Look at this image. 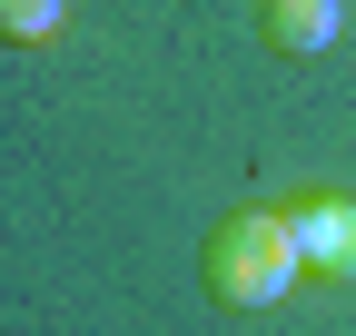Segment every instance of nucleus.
I'll return each instance as SVG.
<instances>
[{
  "label": "nucleus",
  "mask_w": 356,
  "mask_h": 336,
  "mask_svg": "<svg viewBox=\"0 0 356 336\" xmlns=\"http://www.w3.org/2000/svg\"><path fill=\"white\" fill-rule=\"evenodd\" d=\"M257 30H267V50H337V30H346V0H267L257 10Z\"/></svg>",
  "instance_id": "nucleus-3"
},
{
  "label": "nucleus",
  "mask_w": 356,
  "mask_h": 336,
  "mask_svg": "<svg viewBox=\"0 0 356 336\" xmlns=\"http://www.w3.org/2000/svg\"><path fill=\"white\" fill-rule=\"evenodd\" d=\"M70 0H0V40H20V50H40V40H60Z\"/></svg>",
  "instance_id": "nucleus-4"
},
{
  "label": "nucleus",
  "mask_w": 356,
  "mask_h": 336,
  "mask_svg": "<svg viewBox=\"0 0 356 336\" xmlns=\"http://www.w3.org/2000/svg\"><path fill=\"white\" fill-rule=\"evenodd\" d=\"M297 277H307V258H297L287 208H238V218L208 228V297H218V307L257 317V307H277Z\"/></svg>",
  "instance_id": "nucleus-1"
},
{
  "label": "nucleus",
  "mask_w": 356,
  "mask_h": 336,
  "mask_svg": "<svg viewBox=\"0 0 356 336\" xmlns=\"http://www.w3.org/2000/svg\"><path fill=\"white\" fill-rule=\"evenodd\" d=\"M287 228H297V258H307V277L356 287V198H346V188L297 198V208H287Z\"/></svg>",
  "instance_id": "nucleus-2"
}]
</instances>
